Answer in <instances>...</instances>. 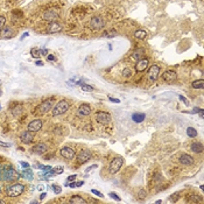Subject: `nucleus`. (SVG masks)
<instances>
[{
	"label": "nucleus",
	"mask_w": 204,
	"mask_h": 204,
	"mask_svg": "<svg viewBox=\"0 0 204 204\" xmlns=\"http://www.w3.org/2000/svg\"><path fill=\"white\" fill-rule=\"evenodd\" d=\"M5 190L8 197H19L25 191V185L22 183H12L6 187Z\"/></svg>",
	"instance_id": "1"
},
{
	"label": "nucleus",
	"mask_w": 204,
	"mask_h": 204,
	"mask_svg": "<svg viewBox=\"0 0 204 204\" xmlns=\"http://www.w3.org/2000/svg\"><path fill=\"white\" fill-rule=\"evenodd\" d=\"M21 177V174H19L12 166H5L4 170V181L7 182H14Z\"/></svg>",
	"instance_id": "2"
},
{
	"label": "nucleus",
	"mask_w": 204,
	"mask_h": 204,
	"mask_svg": "<svg viewBox=\"0 0 204 204\" xmlns=\"http://www.w3.org/2000/svg\"><path fill=\"white\" fill-rule=\"evenodd\" d=\"M70 107V104H69V101L65 100V99H62L60 100L58 103L54 106L53 109V115H61V114H64L68 110H69Z\"/></svg>",
	"instance_id": "3"
},
{
	"label": "nucleus",
	"mask_w": 204,
	"mask_h": 204,
	"mask_svg": "<svg viewBox=\"0 0 204 204\" xmlns=\"http://www.w3.org/2000/svg\"><path fill=\"white\" fill-rule=\"evenodd\" d=\"M123 164H124V158H121V156L114 158V159L112 160V162L110 163V167H109L110 173H112V174L118 173V172L121 169Z\"/></svg>",
	"instance_id": "4"
},
{
	"label": "nucleus",
	"mask_w": 204,
	"mask_h": 204,
	"mask_svg": "<svg viewBox=\"0 0 204 204\" xmlns=\"http://www.w3.org/2000/svg\"><path fill=\"white\" fill-rule=\"evenodd\" d=\"M104 26H105V21H104V19L101 18V16H93V18L90 19L89 27L91 29L99 30V29H103Z\"/></svg>",
	"instance_id": "5"
},
{
	"label": "nucleus",
	"mask_w": 204,
	"mask_h": 204,
	"mask_svg": "<svg viewBox=\"0 0 204 204\" xmlns=\"http://www.w3.org/2000/svg\"><path fill=\"white\" fill-rule=\"evenodd\" d=\"M95 119H96V121L99 123V124H109L111 121V114L107 113V112H104V111H98L96 114H95Z\"/></svg>",
	"instance_id": "6"
},
{
	"label": "nucleus",
	"mask_w": 204,
	"mask_h": 204,
	"mask_svg": "<svg viewBox=\"0 0 204 204\" xmlns=\"http://www.w3.org/2000/svg\"><path fill=\"white\" fill-rule=\"evenodd\" d=\"M53 101L54 99L50 98V99H47L46 101H43V103H41L36 109H35V112L34 113H40V114H44L46 112H48L50 109H52L53 106Z\"/></svg>",
	"instance_id": "7"
},
{
	"label": "nucleus",
	"mask_w": 204,
	"mask_h": 204,
	"mask_svg": "<svg viewBox=\"0 0 204 204\" xmlns=\"http://www.w3.org/2000/svg\"><path fill=\"white\" fill-rule=\"evenodd\" d=\"M147 75H148V79H149L150 82H155V81L159 78V75H160V66H159L158 64L150 65Z\"/></svg>",
	"instance_id": "8"
},
{
	"label": "nucleus",
	"mask_w": 204,
	"mask_h": 204,
	"mask_svg": "<svg viewBox=\"0 0 204 204\" xmlns=\"http://www.w3.org/2000/svg\"><path fill=\"white\" fill-rule=\"evenodd\" d=\"M90 159H91V152L88 150V149L81 150V152H79V154L77 155V162H78L79 164L88 162Z\"/></svg>",
	"instance_id": "9"
},
{
	"label": "nucleus",
	"mask_w": 204,
	"mask_h": 204,
	"mask_svg": "<svg viewBox=\"0 0 204 204\" xmlns=\"http://www.w3.org/2000/svg\"><path fill=\"white\" fill-rule=\"evenodd\" d=\"M42 125H43V123H42L41 119H34V120H32L28 124V131H30V132H39V131H41Z\"/></svg>",
	"instance_id": "10"
},
{
	"label": "nucleus",
	"mask_w": 204,
	"mask_h": 204,
	"mask_svg": "<svg viewBox=\"0 0 204 204\" xmlns=\"http://www.w3.org/2000/svg\"><path fill=\"white\" fill-rule=\"evenodd\" d=\"M60 154H61V156L64 158V159L71 160V159H74V156H75V150H74L71 147L65 146V147H63V148L61 149Z\"/></svg>",
	"instance_id": "11"
},
{
	"label": "nucleus",
	"mask_w": 204,
	"mask_h": 204,
	"mask_svg": "<svg viewBox=\"0 0 204 204\" xmlns=\"http://www.w3.org/2000/svg\"><path fill=\"white\" fill-rule=\"evenodd\" d=\"M90 113H91V107H90L89 104H82L77 110V115L82 117V118L83 117H88Z\"/></svg>",
	"instance_id": "12"
},
{
	"label": "nucleus",
	"mask_w": 204,
	"mask_h": 204,
	"mask_svg": "<svg viewBox=\"0 0 204 204\" xmlns=\"http://www.w3.org/2000/svg\"><path fill=\"white\" fill-rule=\"evenodd\" d=\"M162 78L168 83H172L177 78V74L174 70H166L162 75Z\"/></svg>",
	"instance_id": "13"
},
{
	"label": "nucleus",
	"mask_w": 204,
	"mask_h": 204,
	"mask_svg": "<svg viewBox=\"0 0 204 204\" xmlns=\"http://www.w3.org/2000/svg\"><path fill=\"white\" fill-rule=\"evenodd\" d=\"M194 162H195L194 158L189 154H182L180 156V163L183 166H191V164H194Z\"/></svg>",
	"instance_id": "14"
},
{
	"label": "nucleus",
	"mask_w": 204,
	"mask_h": 204,
	"mask_svg": "<svg viewBox=\"0 0 204 204\" xmlns=\"http://www.w3.org/2000/svg\"><path fill=\"white\" fill-rule=\"evenodd\" d=\"M57 18H58V14H57V12L55 9H49L43 15V19L46 21H55Z\"/></svg>",
	"instance_id": "15"
},
{
	"label": "nucleus",
	"mask_w": 204,
	"mask_h": 204,
	"mask_svg": "<svg viewBox=\"0 0 204 204\" xmlns=\"http://www.w3.org/2000/svg\"><path fill=\"white\" fill-rule=\"evenodd\" d=\"M33 139H34V137H33V134H32L30 131H25V132H22L20 134V140L26 145L30 144L33 141Z\"/></svg>",
	"instance_id": "16"
},
{
	"label": "nucleus",
	"mask_w": 204,
	"mask_h": 204,
	"mask_svg": "<svg viewBox=\"0 0 204 204\" xmlns=\"http://www.w3.org/2000/svg\"><path fill=\"white\" fill-rule=\"evenodd\" d=\"M32 149H33V153H35V154H38V155H41V154H43V153H46V152H47L48 147H47V145H46V144L40 142V144H38V145L34 146Z\"/></svg>",
	"instance_id": "17"
},
{
	"label": "nucleus",
	"mask_w": 204,
	"mask_h": 204,
	"mask_svg": "<svg viewBox=\"0 0 204 204\" xmlns=\"http://www.w3.org/2000/svg\"><path fill=\"white\" fill-rule=\"evenodd\" d=\"M13 35H14V32L9 27H4L0 30V38L1 39H11Z\"/></svg>",
	"instance_id": "18"
},
{
	"label": "nucleus",
	"mask_w": 204,
	"mask_h": 204,
	"mask_svg": "<svg viewBox=\"0 0 204 204\" xmlns=\"http://www.w3.org/2000/svg\"><path fill=\"white\" fill-rule=\"evenodd\" d=\"M147 66H148V60L147 58H140L138 61L137 65H135V70H137L138 72H141L146 69Z\"/></svg>",
	"instance_id": "19"
},
{
	"label": "nucleus",
	"mask_w": 204,
	"mask_h": 204,
	"mask_svg": "<svg viewBox=\"0 0 204 204\" xmlns=\"http://www.w3.org/2000/svg\"><path fill=\"white\" fill-rule=\"evenodd\" d=\"M145 119H146V114L145 113H133L132 114V120L134 123H137V124L142 123Z\"/></svg>",
	"instance_id": "20"
},
{
	"label": "nucleus",
	"mask_w": 204,
	"mask_h": 204,
	"mask_svg": "<svg viewBox=\"0 0 204 204\" xmlns=\"http://www.w3.org/2000/svg\"><path fill=\"white\" fill-rule=\"evenodd\" d=\"M190 149H191L194 153H202L203 149H204V147H203V144H202V142L196 141V142H193V144H191Z\"/></svg>",
	"instance_id": "21"
},
{
	"label": "nucleus",
	"mask_w": 204,
	"mask_h": 204,
	"mask_svg": "<svg viewBox=\"0 0 204 204\" xmlns=\"http://www.w3.org/2000/svg\"><path fill=\"white\" fill-rule=\"evenodd\" d=\"M61 30H62V26H61L60 23H56V22H53L52 25L49 26V28H48V33H50V34L58 33V32H61Z\"/></svg>",
	"instance_id": "22"
},
{
	"label": "nucleus",
	"mask_w": 204,
	"mask_h": 204,
	"mask_svg": "<svg viewBox=\"0 0 204 204\" xmlns=\"http://www.w3.org/2000/svg\"><path fill=\"white\" fill-rule=\"evenodd\" d=\"M69 203H71V204H87L88 202L84 199L83 197H81V196H72L70 199H69Z\"/></svg>",
	"instance_id": "23"
},
{
	"label": "nucleus",
	"mask_w": 204,
	"mask_h": 204,
	"mask_svg": "<svg viewBox=\"0 0 204 204\" xmlns=\"http://www.w3.org/2000/svg\"><path fill=\"white\" fill-rule=\"evenodd\" d=\"M11 112H12V114H13L14 117H18V115H20L21 112H22V106L19 105V104H16L14 107L11 109Z\"/></svg>",
	"instance_id": "24"
},
{
	"label": "nucleus",
	"mask_w": 204,
	"mask_h": 204,
	"mask_svg": "<svg viewBox=\"0 0 204 204\" xmlns=\"http://www.w3.org/2000/svg\"><path fill=\"white\" fill-rule=\"evenodd\" d=\"M134 36L137 39H139V40H144L147 36V32L144 30V29H138L137 32L134 33Z\"/></svg>",
	"instance_id": "25"
},
{
	"label": "nucleus",
	"mask_w": 204,
	"mask_h": 204,
	"mask_svg": "<svg viewBox=\"0 0 204 204\" xmlns=\"http://www.w3.org/2000/svg\"><path fill=\"white\" fill-rule=\"evenodd\" d=\"M21 176H23V177L27 178L28 181H32V180H33V172H32V169H30V168H26L25 170L22 172Z\"/></svg>",
	"instance_id": "26"
},
{
	"label": "nucleus",
	"mask_w": 204,
	"mask_h": 204,
	"mask_svg": "<svg viewBox=\"0 0 204 204\" xmlns=\"http://www.w3.org/2000/svg\"><path fill=\"white\" fill-rule=\"evenodd\" d=\"M191 87L194 89H203L204 88V79H197V81L193 82Z\"/></svg>",
	"instance_id": "27"
},
{
	"label": "nucleus",
	"mask_w": 204,
	"mask_h": 204,
	"mask_svg": "<svg viewBox=\"0 0 204 204\" xmlns=\"http://www.w3.org/2000/svg\"><path fill=\"white\" fill-rule=\"evenodd\" d=\"M187 135L189 138H196L197 137V131L194 127H188L187 128Z\"/></svg>",
	"instance_id": "28"
},
{
	"label": "nucleus",
	"mask_w": 204,
	"mask_h": 204,
	"mask_svg": "<svg viewBox=\"0 0 204 204\" xmlns=\"http://www.w3.org/2000/svg\"><path fill=\"white\" fill-rule=\"evenodd\" d=\"M30 55H32V57H34V58H39V57L41 56L40 49H38V48H32V49H30Z\"/></svg>",
	"instance_id": "29"
},
{
	"label": "nucleus",
	"mask_w": 204,
	"mask_h": 204,
	"mask_svg": "<svg viewBox=\"0 0 204 204\" xmlns=\"http://www.w3.org/2000/svg\"><path fill=\"white\" fill-rule=\"evenodd\" d=\"M115 35H117V32H114V30H106V32H104V38H106V39H111V38H113Z\"/></svg>",
	"instance_id": "30"
},
{
	"label": "nucleus",
	"mask_w": 204,
	"mask_h": 204,
	"mask_svg": "<svg viewBox=\"0 0 204 204\" xmlns=\"http://www.w3.org/2000/svg\"><path fill=\"white\" fill-rule=\"evenodd\" d=\"M121 74H123L124 77H131V76L133 75V70L131 69V68H125Z\"/></svg>",
	"instance_id": "31"
},
{
	"label": "nucleus",
	"mask_w": 204,
	"mask_h": 204,
	"mask_svg": "<svg viewBox=\"0 0 204 204\" xmlns=\"http://www.w3.org/2000/svg\"><path fill=\"white\" fill-rule=\"evenodd\" d=\"M81 88H82V90H83V91H88V92L93 91V88H92L91 85H89V84H85V83H84L83 85H81Z\"/></svg>",
	"instance_id": "32"
},
{
	"label": "nucleus",
	"mask_w": 204,
	"mask_h": 204,
	"mask_svg": "<svg viewBox=\"0 0 204 204\" xmlns=\"http://www.w3.org/2000/svg\"><path fill=\"white\" fill-rule=\"evenodd\" d=\"M52 189H53V191H54L55 194H57V195L62 193V188H61L58 184H53V185H52Z\"/></svg>",
	"instance_id": "33"
},
{
	"label": "nucleus",
	"mask_w": 204,
	"mask_h": 204,
	"mask_svg": "<svg viewBox=\"0 0 204 204\" xmlns=\"http://www.w3.org/2000/svg\"><path fill=\"white\" fill-rule=\"evenodd\" d=\"M188 113H199L201 118L204 117V110H203V109H198V107H195L193 111H190V112H188Z\"/></svg>",
	"instance_id": "34"
},
{
	"label": "nucleus",
	"mask_w": 204,
	"mask_h": 204,
	"mask_svg": "<svg viewBox=\"0 0 204 204\" xmlns=\"http://www.w3.org/2000/svg\"><path fill=\"white\" fill-rule=\"evenodd\" d=\"M144 54V50L142 49H137V50H135V52L132 54V56L134 57V58H139L140 56L139 55H142Z\"/></svg>",
	"instance_id": "35"
},
{
	"label": "nucleus",
	"mask_w": 204,
	"mask_h": 204,
	"mask_svg": "<svg viewBox=\"0 0 204 204\" xmlns=\"http://www.w3.org/2000/svg\"><path fill=\"white\" fill-rule=\"evenodd\" d=\"M63 167L62 166H58V167H56V168H53V172L56 174V175H58V174H62L63 173Z\"/></svg>",
	"instance_id": "36"
},
{
	"label": "nucleus",
	"mask_w": 204,
	"mask_h": 204,
	"mask_svg": "<svg viewBox=\"0 0 204 204\" xmlns=\"http://www.w3.org/2000/svg\"><path fill=\"white\" fill-rule=\"evenodd\" d=\"M178 99H180V100L182 101V103H183V104H185L187 106H188V105L190 104V101H189V99H187V98H185L184 96H182V95H180V96H178Z\"/></svg>",
	"instance_id": "37"
},
{
	"label": "nucleus",
	"mask_w": 204,
	"mask_h": 204,
	"mask_svg": "<svg viewBox=\"0 0 204 204\" xmlns=\"http://www.w3.org/2000/svg\"><path fill=\"white\" fill-rule=\"evenodd\" d=\"M38 167H40V169H41V170H43V172H49V170H52V169H53L52 166H42V164H38Z\"/></svg>",
	"instance_id": "38"
},
{
	"label": "nucleus",
	"mask_w": 204,
	"mask_h": 204,
	"mask_svg": "<svg viewBox=\"0 0 204 204\" xmlns=\"http://www.w3.org/2000/svg\"><path fill=\"white\" fill-rule=\"evenodd\" d=\"M109 196H110L111 198H113V199H115L117 202H120V201H121V198H120V197H119V196H118V195H117L115 193H110V194H109Z\"/></svg>",
	"instance_id": "39"
},
{
	"label": "nucleus",
	"mask_w": 204,
	"mask_h": 204,
	"mask_svg": "<svg viewBox=\"0 0 204 204\" xmlns=\"http://www.w3.org/2000/svg\"><path fill=\"white\" fill-rule=\"evenodd\" d=\"M5 23H6V18L5 16H0V30L5 27Z\"/></svg>",
	"instance_id": "40"
},
{
	"label": "nucleus",
	"mask_w": 204,
	"mask_h": 204,
	"mask_svg": "<svg viewBox=\"0 0 204 204\" xmlns=\"http://www.w3.org/2000/svg\"><path fill=\"white\" fill-rule=\"evenodd\" d=\"M4 170H5V166L0 164V181H4Z\"/></svg>",
	"instance_id": "41"
},
{
	"label": "nucleus",
	"mask_w": 204,
	"mask_h": 204,
	"mask_svg": "<svg viewBox=\"0 0 204 204\" xmlns=\"http://www.w3.org/2000/svg\"><path fill=\"white\" fill-rule=\"evenodd\" d=\"M91 193H92L93 195L98 196V197H104V195H103V194H101L100 191H98V190H96V189H91Z\"/></svg>",
	"instance_id": "42"
},
{
	"label": "nucleus",
	"mask_w": 204,
	"mask_h": 204,
	"mask_svg": "<svg viewBox=\"0 0 204 204\" xmlns=\"http://www.w3.org/2000/svg\"><path fill=\"white\" fill-rule=\"evenodd\" d=\"M139 198H146V196H147V193L144 190V189H141L140 191H139Z\"/></svg>",
	"instance_id": "43"
},
{
	"label": "nucleus",
	"mask_w": 204,
	"mask_h": 204,
	"mask_svg": "<svg viewBox=\"0 0 204 204\" xmlns=\"http://www.w3.org/2000/svg\"><path fill=\"white\" fill-rule=\"evenodd\" d=\"M109 100L112 101V103H115V104H119L120 103V99H118V98H113V97H109Z\"/></svg>",
	"instance_id": "44"
},
{
	"label": "nucleus",
	"mask_w": 204,
	"mask_h": 204,
	"mask_svg": "<svg viewBox=\"0 0 204 204\" xmlns=\"http://www.w3.org/2000/svg\"><path fill=\"white\" fill-rule=\"evenodd\" d=\"M40 54L42 56H47L48 55V50L47 49H40Z\"/></svg>",
	"instance_id": "45"
},
{
	"label": "nucleus",
	"mask_w": 204,
	"mask_h": 204,
	"mask_svg": "<svg viewBox=\"0 0 204 204\" xmlns=\"http://www.w3.org/2000/svg\"><path fill=\"white\" fill-rule=\"evenodd\" d=\"M95 168H97V164H93V166H90L89 168H87L85 169V173H89V172H91L92 169H95Z\"/></svg>",
	"instance_id": "46"
},
{
	"label": "nucleus",
	"mask_w": 204,
	"mask_h": 204,
	"mask_svg": "<svg viewBox=\"0 0 204 204\" xmlns=\"http://www.w3.org/2000/svg\"><path fill=\"white\" fill-rule=\"evenodd\" d=\"M46 57H47V60H49V61H56V57H55L54 55H49V54H48Z\"/></svg>",
	"instance_id": "47"
},
{
	"label": "nucleus",
	"mask_w": 204,
	"mask_h": 204,
	"mask_svg": "<svg viewBox=\"0 0 204 204\" xmlns=\"http://www.w3.org/2000/svg\"><path fill=\"white\" fill-rule=\"evenodd\" d=\"M20 164L23 167V168H30V166H29V163L28 162H25V161H21L20 162Z\"/></svg>",
	"instance_id": "48"
},
{
	"label": "nucleus",
	"mask_w": 204,
	"mask_h": 204,
	"mask_svg": "<svg viewBox=\"0 0 204 204\" xmlns=\"http://www.w3.org/2000/svg\"><path fill=\"white\" fill-rule=\"evenodd\" d=\"M76 177H77L76 175H70L69 177H68V180H66V181H68V182H71V181H75V180H76Z\"/></svg>",
	"instance_id": "49"
},
{
	"label": "nucleus",
	"mask_w": 204,
	"mask_h": 204,
	"mask_svg": "<svg viewBox=\"0 0 204 204\" xmlns=\"http://www.w3.org/2000/svg\"><path fill=\"white\" fill-rule=\"evenodd\" d=\"M27 36H28V32H26V33H23V34H22V35H21V38H20V40L22 41V40H25Z\"/></svg>",
	"instance_id": "50"
},
{
	"label": "nucleus",
	"mask_w": 204,
	"mask_h": 204,
	"mask_svg": "<svg viewBox=\"0 0 204 204\" xmlns=\"http://www.w3.org/2000/svg\"><path fill=\"white\" fill-rule=\"evenodd\" d=\"M46 196H47V193H42L41 195H40V199L42 201V199H44L46 198Z\"/></svg>",
	"instance_id": "51"
},
{
	"label": "nucleus",
	"mask_w": 204,
	"mask_h": 204,
	"mask_svg": "<svg viewBox=\"0 0 204 204\" xmlns=\"http://www.w3.org/2000/svg\"><path fill=\"white\" fill-rule=\"evenodd\" d=\"M0 146H3V147H9V144H6V142L0 141Z\"/></svg>",
	"instance_id": "52"
},
{
	"label": "nucleus",
	"mask_w": 204,
	"mask_h": 204,
	"mask_svg": "<svg viewBox=\"0 0 204 204\" xmlns=\"http://www.w3.org/2000/svg\"><path fill=\"white\" fill-rule=\"evenodd\" d=\"M35 64H36L38 66H42V65H43V62H42V61H36Z\"/></svg>",
	"instance_id": "53"
},
{
	"label": "nucleus",
	"mask_w": 204,
	"mask_h": 204,
	"mask_svg": "<svg viewBox=\"0 0 204 204\" xmlns=\"http://www.w3.org/2000/svg\"><path fill=\"white\" fill-rule=\"evenodd\" d=\"M84 184V181H78V182H76V187H81V185H83Z\"/></svg>",
	"instance_id": "54"
},
{
	"label": "nucleus",
	"mask_w": 204,
	"mask_h": 204,
	"mask_svg": "<svg viewBox=\"0 0 204 204\" xmlns=\"http://www.w3.org/2000/svg\"><path fill=\"white\" fill-rule=\"evenodd\" d=\"M43 188H44L43 185H38V189H39V190H43Z\"/></svg>",
	"instance_id": "55"
},
{
	"label": "nucleus",
	"mask_w": 204,
	"mask_h": 204,
	"mask_svg": "<svg viewBox=\"0 0 204 204\" xmlns=\"http://www.w3.org/2000/svg\"><path fill=\"white\" fill-rule=\"evenodd\" d=\"M109 50H112V44H109Z\"/></svg>",
	"instance_id": "56"
},
{
	"label": "nucleus",
	"mask_w": 204,
	"mask_h": 204,
	"mask_svg": "<svg viewBox=\"0 0 204 204\" xmlns=\"http://www.w3.org/2000/svg\"><path fill=\"white\" fill-rule=\"evenodd\" d=\"M155 203H156V204H160V203H162V201H160V199H159V201H156Z\"/></svg>",
	"instance_id": "57"
},
{
	"label": "nucleus",
	"mask_w": 204,
	"mask_h": 204,
	"mask_svg": "<svg viewBox=\"0 0 204 204\" xmlns=\"http://www.w3.org/2000/svg\"><path fill=\"white\" fill-rule=\"evenodd\" d=\"M0 204H5V201H3V199H0Z\"/></svg>",
	"instance_id": "58"
},
{
	"label": "nucleus",
	"mask_w": 204,
	"mask_h": 204,
	"mask_svg": "<svg viewBox=\"0 0 204 204\" xmlns=\"http://www.w3.org/2000/svg\"><path fill=\"white\" fill-rule=\"evenodd\" d=\"M0 95H1V90H0Z\"/></svg>",
	"instance_id": "59"
}]
</instances>
